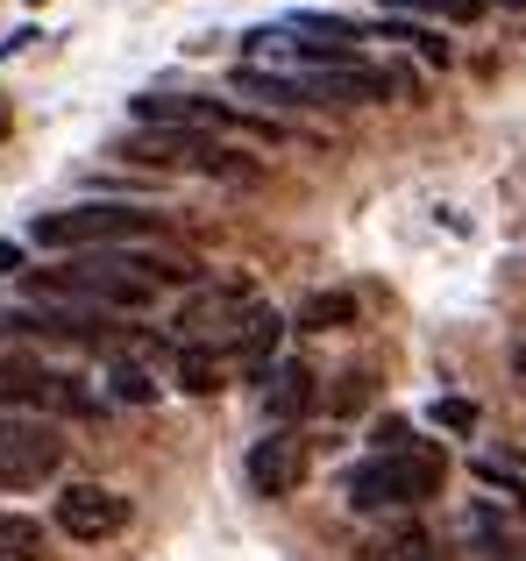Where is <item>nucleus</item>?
Returning <instances> with one entry per match:
<instances>
[{"label":"nucleus","mask_w":526,"mask_h":561,"mask_svg":"<svg viewBox=\"0 0 526 561\" xmlns=\"http://www.w3.org/2000/svg\"><path fill=\"white\" fill-rule=\"evenodd\" d=\"M22 271V242H0V277H14Z\"/></svg>","instance_id":"nucleus-20"},{"label":"nucleus","mask_w":526,"mask_h":561,"mask_svg":"<svg viewBox=\"0 0 526 561\" xmlns=\"http://www.w3.org/2000/svg\"><path fill=\"white\" fill-rule=\"evenodd\" d=\"M221 370H228V363H221V348H207V342H185V348H179V391L214 398V391L228 383Z\"/></svg>","instance_id":"nucleus-12"},{"label":"nucleus","mask_w":526,"mask_h":561,"mask_svg":"<svg viewBox=\"0 0 526 561\" xmlns=\"http://www.w3.org/2000/svg\"><path fill=\"white\" fill-rule=\"evenodd\" d=\"M277 334H285V313H271V306H250V313H242V328H236V356H242V370H271Z\"/></svg>","instance_id":"nucleus-11"},{"label":"nucleus","mask_w":526,"mask_h":561,"mask_svg":"<svg viewBox=\"0 0 526 561\" xmlns=\"http://www.w3.org/2000/svg\"><path fill=\"white\" fill-rule=\"evenodd\" d=\"M36 8H43V0H36Z\"/></svg>","instance_id":"nucleus-25"},{"label":"nucleus","mask_w":526,"mask_h":561,"mask_svg":"<svg viewBox=\"0 0 526 561\" xmlns=\"http://www.w3.org/2000/svg\"><path fill=\"white\" fill-rule=\"evenodd\" d=\"M399 448H413V426L405 420H377V455H399Z\"/></svg>","instance_id":"nucleus-19"},{"label":"nucleus","mask_w":526,"mask_h":561,"mask_svg":"<svg viewBox=\"0 0 526 561\" xmlns=\"http://www.w3.org/2000/svg\"><path fill=\"white\" fill-rule=\"evenodd\" d=\"M242 477H250V491H256V497H285V491H299V477H306L299 440H291V434H263L256 448L242 455Z\"/></svg>","instance_id":"nucleus-7"},{"label":"nucleus","mask_w":526,"mask_h":561,"mask_svg":"<svg viewBox=\"0 0 526 561\" xmlns=\"http://www.w3.org/2000/svg\"><path fill=\"white\" fill-rule=\"evenodd\" d=\"M363 561H448V554L434 548L427 534H391V540H370V548H363Z\"/></svg>","instance_id":"nucleus-14"},{"label":"nucleus","mask_w":526,"mask_h":561,"mask_svg":"<svg viewBox=\"0 0 526 561\" xmlns=\"http://www.w3.org/2000/svg\"><path fill=\"white\" fill-rule=\"evenodd\" d=\"M442 491V455L434 448H399V455H370L342 477L348 512H391V505H420Z\"/></svg>","instance_id":"nucleus-3"},{"label":"nucleus","mask_w":526,"mask_h":561,"mask_svg":"<svg viewBox=\"0 0 526 561\" xmlns=\"http://www.w3.org/2000/svg\"><path fill=\"white\" fill-rule=\"evenodd\" d=\"M291 320H299L306 334H334V328H348V320H363V306H356V291H348V285H328V291H306Z\"/></svg>","instance_id":"nucleus-10"},{"label":"nucleus","mask_w":526,"mask_h":561,"mask_svg":"<svg viewBox=\"0 0 526 561\" xmlns=\"http://www.w3.org/2000/svg\"><path fill=\"white\" fill-rule=\"evenodd\" d=\"M370 36H385V43H413V50L427 57V65H448V43L434 36V28H420V22H377Z\"/></svg>","instance_id":"nucleus-15"},{"label":"nucleus","mask_w":526,"mask_h":561,"mask_svg":"<svg viewBox=\"0 0 526 561\" xmlns=\"http://www.w3.org/2000/svg\"><path fill=\"white\" fill-rule=\"evenodd\" d=\"M107 391L122 398V405H150V398H157V383L142 377L136 363H114V370H107Z\"/></svg>","instance_id":"nucleus-17"},{"label":"nucleus","mask_w":526,"mask_h":561,"mask_svg":"<svg viewBox=\"0 0 526 561\" xmlns=\"http://www.w3.org/2000/svg\"><path fill=\"white\" fill-rule=\"evenodd\" d=\"M28 234H36L43 249H142V242H157V214L122 206V199H85V206L43 214Z\"/></svg>","instance_id":"nucleus-1"},{"label":"nucleus","mask_w":526,"mask_h":561,"mask_svg":"<svg viewBox=\"0 0 526 561\" xmlns=\"http://www.w3.org/2000/svg\"><path fill=\"white\" fill-rule=\"evenodd\" d=\"M363 405H370V377H363V370H348L342 383H334L328 412H363Z\"/></svg>","instance_id":"nucleus-18"},{"label":"nucleus","mask_w":526,"mask_h":561,"mask_svg":"<svg viewBox=\"0 0 526 561\" xmlns=\"http://www.w3.org/2000/svg\"><path fill=\"white\" fill-rule=\"evenodd\" d=\"M313 405H320V391H313V370H306L299 356L263 370V412H271L277 426H285V420H306Z\"/></svg>","instance_id":"nucleus-9"},{"label":"nucleus","mask_w":526,"mask_h":561,"mask_svg":"<svg viewBox=\"0 0 526 561\" xmlns=\"http://www.w3.org/2000/svg\"><path fill=\"white\" fill-rule=\"evenodd\" d=\"M0 405L36 412V420H93L100 398L85 391L79 377L43 370V363H0Z\"/></svg>","instance_id":"nucleus-4"},{"label":"nucleus","mask_w":526,"mask_h":561,"mask_svg":"<svg viewBox=\"0 0 526 561\" xmlns=\"http://www.w3.org/2000/svg\"><path fill=\"white\" fill-rule=\"evenodd\" d=\"M427 426H442V434H477V398H434Z\"/></svg>","instance_id":"nucleus-16"},{"label":"nucleus","mask_w":526,"mask_h":561,"mask_svg":"<svg viewBox=\"0 0 526 561\" xmlns=\"http://www.w3.org/2000/svg\"><path fill=\"white\" fill-rule=\"evenodd\" d=\"M65 469V434L36 412H8L0 420V491H28V483H50Z\"/></svg>","instance_id":"nucleus-5"},{"label":"nucleus","mask_w":526,"mask_h":561,"mask_svg":"<svg viewBox=\"0 0 526 561\" xmlns=\"http://www.w3.org/2000/svg\"><path fill=\"white\" fill-rule=\"evenodd\" d=\"M513 370L526 377V334H519V342H513Z\"/></svg>","instance_id":"nucleus-22"},{"label":"nucleus","mask_w":526,"mask_h":561,"mask_svg":"<svg viewBox=\"0 0 526 561\" xmlns=\"http://www.w3.org/2000/svg\"><path fill=\"white\" fill-rule=\"evenodd\" d=\"M36 291H50V299H85V306H114V313H142V306L157 299V285L142 271H128L122 249H85L79 263L36 271Z\"/></svg>","instance_id":"nucleus-2"},{"label":"nucleus","mask_w":526,"mask_h":561,"mask_svg":"<svg viewBox=\"0 0 526 561\" xmlns=\"http://www.w3.org/2000/svg\"><path fill=\"white\" fill-rule=\"evenodd\" d=\"M448 8H456V14H477V8H484V0H448Z\"/></svg>","instance_id":"nucleus-23"},{"label":"nucleus","mask_w":526,"mask_h":561,"mask_svg":"<svg viewBox=\"0 0 526 561\" xmlns=\"http://www.w3.org/2000/svg\"><path fill=\"white\" fill-rule=\"evenodd\" d=\"M385 8H391V14H427L434 0H385Z\"/></svg>","instance_id":"nucleus-21"},{"label":"nucleus","mask_w":526,"mask_h":561,"mask_svg":"<svg viewBox=\"0 0 526 561\" xmlns=\"http://www.w3.org/2000/svg\"><path fill=\"white\" fill-rule=\"evenodd\" d=\"M0 561H43V526L28 512H0Z\"/></svg>","instance_id":"nucleus-13"},{"label":"nucleus","mask_w":526,"mask_h":561,"mask_svg":"<svg viewBox=\"0 0 526 561\" xmlns=\"http://www.w3.org/2000/svg\"><path fill=\"white\" fill-rule=\"evenodd\" d=\"M0 128H8V107H0Z\"/></svg>","instance_id":"nucleus-24"},{"label":"nucleus","mask_w":526,"mask_h":561,"mask_svg":"<svg viewBox=\"0 0 526 561\" xmlns=\"http://www.w3.org/2000/svg\"><path fill=\"white\" fill-rule=\"evenodd\" d=\"M250 285H214V291H193V299L179 306V328L185 334H207V328H221L228 342H236V328H242V313H250Z\"/></svg>","instance_id":"nucleus-8"},{"label":"nucleus","mask_w":526,"mask_h":561,"mask_svg":"<svg viewBox=\"0 0 526 561\" xmlns=\"http://www.w3.org/2000/svg\"><path fill=\"white\" fill-rule=\"evenodd\" d=\"M122 526H128V497L122 491H107V483H65V491H57V534L100 548V540H114Z\"/></svg>","instance_id":"nucleus-6"}]
</instances>
